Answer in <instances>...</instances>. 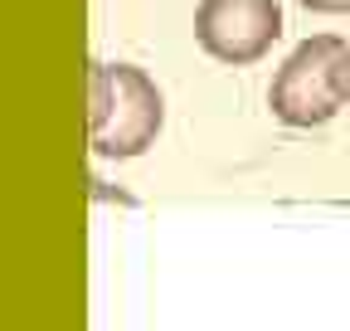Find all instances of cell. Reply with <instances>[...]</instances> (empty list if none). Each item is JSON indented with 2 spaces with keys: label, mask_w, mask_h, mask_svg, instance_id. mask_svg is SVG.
<instances>
[{
  "label": "cell",
  "mask_w": 350,
  "mask_h": 331,
  "mask_svg": "<svg viewBox=\"0 0 350 331\" xmlns=\"http://www.w3.org/2000/svg\"><path fill=\"white\" fill-rule=\"evenodd\" d=\"M195 39L209 59L248 68L282 39V5L278 0H200Z\"/></svg>",
  "instance_id": "3957f363"
},
{
  "label": "cell",
  "mask_w": 350,
  "mask_h": 331,
  "mask_svg": "<svg viewBox=\"0 0 350 331\" xmlns=\"http://www.w3.org/2000/svg\"><path fill=\"white\" fill-rule=\"evenodd\" d=\"M345 54V39L336 34H312L282 59L268 88V107L282 127H326V122L345 107L336 88V64Z\"/></svg>",
  "instance_id": "7a4b0ae2"
},
{
  "label": "cell",
  "mask_w": 350,
  "mask_h": 331,
  "mask_svg": "<svg viewBox=\"0 0 350 331\" xmlns=\"http://www.w3.org/2000/svg\"><path fill=\"white\" fill-rule=\"evenodd\" d=\"M336 88H340V98H345V107H350V44H345V54H340V64H336Z\"/></svg>",
  "instance_id": "5b68a950"
},
{
  "label": "cell",
  "mask_w": 350,
  "mask_h": 331,
  "mask_svg": "<svg viewBox=\"0 0 350 331\" xmlns=\"http://www.w3.org/2000/svg\"><path fill=\"white\" fill-rule=\"evenodd\" d=\"M165 127V98L156 78L137 64H103L93 59L88 83V142L103 161H131L156 146Z\"/></svg>",
  "instance_id": "6da1fadb"
},
{
  "label": "cell",
  "mask_w": 350,
  "mask_h": 331,
  "mask_svg": "<svg viewBox=\"0 0 350 331\" xmlns=\"http://www.w3.org/2000/svg\"><path fill=\"white\" fill-rule=\"evenodd\" d=\"M297 5L317 15H350V0H297Z\"/></svg>",
  "instance_id": "277c9868"
}]
</instances>
